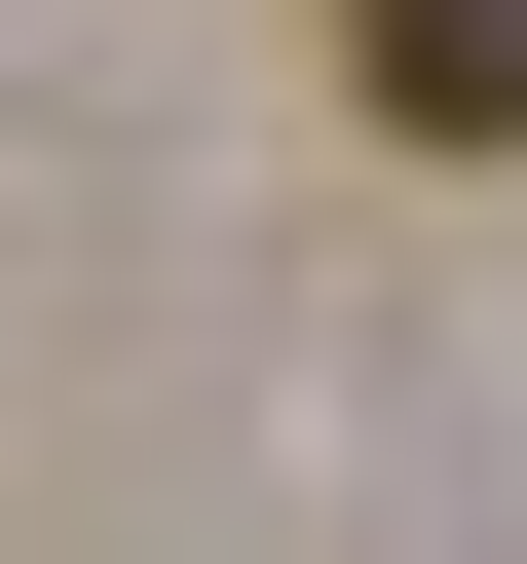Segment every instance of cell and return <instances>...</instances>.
Returning a JSON list of instances; mask_svg holds the SVG:
<instances>
[{
	"mask_svg": "<svg viewBox=\"0 0 527 564\" xmlns=\"http://www.w3.org/2000/svg\"><path fill=\"white\" fill-rule=\"evenodd\" d=\"M340 76H377L415 151H527V0H340Z\"/></svg>",
	"mask_w": 527,
	"mask_h": 564,
	"instance_id": "obj_1",
	"label": "cell"
}]
</instances>
